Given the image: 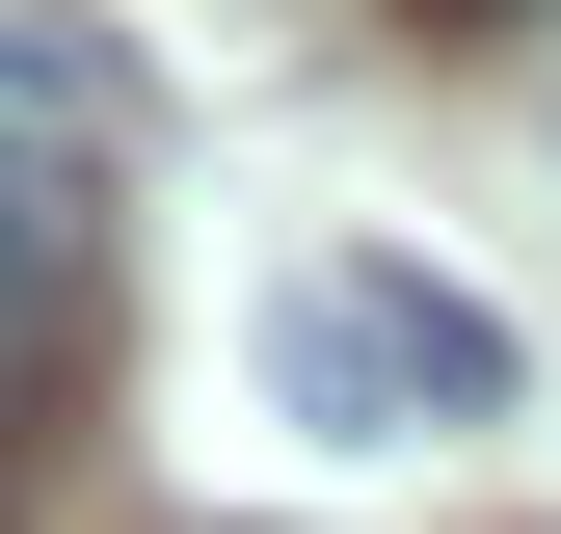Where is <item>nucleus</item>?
Listing matches in <instances>:
<instances>
[{
  "mask_svg": "<svg viewBox=\"0 0 561 534\" xmlns=\"http://www.w3.org/2000/svg\"><path fill=\"white\" fill-rule=\"evenodd\" d=\"M107 374V161H0V454H54Z\"/></svg>",
  "mask_w": 561,
  "mask_h": 534,
  "instance_id": "obj_2",
  "label": "nucleus"
},
{
  "mask_svg": "<svg viewBox=\"0 0 561 534\" xmlns=\"http://www.w3.org/2000/svg\"><path fill=\"white\" fill-rule=\"evenodd\" d=\"M267 400H295L321 454H455V428H508L535 348L455 294V267H375V241H321L295 294H267Z\"/></svg>",
  "mask_w": 561,
  "mask_h": 534,
  "instance_id": "obj_1",
  "label": "nucleus"
},
{
  "mask_svg": "<svg viewBox=\"0 0 561 534\" xmlns=\"http://www.w3.org/2000/svg\"><path fill=\"white\" fill-rule=\"evenodd\" d=\"M161 134V81L81 27V0H0V161H134Z\"/></svg>",
  "mask_w": 561,
  "mask_h": 534,
  "instance_id": "obj_3",
  "label": "nucleus"
}]
</instances>
